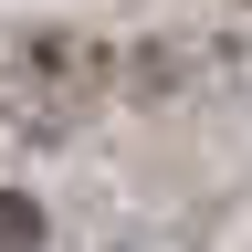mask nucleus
I'll return each mask as SVG.
<instances>
[{
    "instance_id": "f257e3e1",
    "label": "nucleus",
    "mask_w": 252,
    "mask_h": 252,
    "mask_svg": "<svg viewBox=\"0 0 252 252\" xmlns=\"http://www.w3.org/2000/svg\"><path fill=\"white\" fill-rule=\"evenodd\" d=\"M32 242H42V210L21 189H0V252H32Z\"/></svg>"
}]
</instances>
